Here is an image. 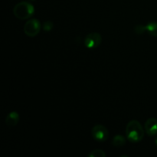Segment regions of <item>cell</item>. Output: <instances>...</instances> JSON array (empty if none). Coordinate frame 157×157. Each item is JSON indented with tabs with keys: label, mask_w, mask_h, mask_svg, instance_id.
<instances>
[{
	"label": "cell",
	"mask_w": 157,
	"mask_h": 157,
	"mask_svg": "<svg viewBox=\"0 0 157 157\" xmlns=\"http://www.w3.org/2000/svg\"><path fill=\"white\" fill-rule=\"evenodd\" d=\"M126 138L121 135H117L112 140V144L116 147H124L126 144Z\"/></svg>",
	"instance_id": "cell-9"
},
{
	"label": "cell",
	"mask_w": 157,
	"mask_h": 157,
	"mask_svg": "<svg viewBox=\"0 0 157 157\" xmlns=\"http://www.w3.org/2000/svg\"><path fill=\"white\" fill-rule=\"evenodd\" d=\"M53 27H54V24L53 22L51 21H44L42 25L43 30L45 31V32H50L51 30H52Z\"/></svg>",
	"instance_id": "cell-11"
},
{
	"label": "cell",
	"mask_w": 157,
	"mask_h": 157,
	"mask_svg": "<svg viewBox=\"0 0 157 157\" xmlns=\"http://www.w3.org/2000/svg\"><path fill=\"white\" fill-rule=\"evenodd\" d=\"M14 15L21 20L28 19L35 13V8L29 2H21L17 3L13 9Z\"/></svg>",
	"instance_id": "cell-2"
},
{
	"label": "cell",
	"mask_w": 157,
	"mask_h": 157,
	"mask_svg": "<svg viewBox=\"0 0 157 157\" xmlns=\"http://www.w3.org/2000/svg\"><path fill=\"white\" fill-rule=\"evenodd\" d=\"M41 29V22L37 18H32L25 22L24 25V32L27 36L33 38L39 34Z\"/></svg>",
	"instance_id": "cell-3"
},
{
	"label": "cell",
	"mask_w": 157,
	"mask_h": 157,
	"mask_svg": "<svg viewBox=\"0 0 157 157\" xmlns=\"http://www.w3.org/2000/svg\"><path fill=\"white\" fill-rule=\"evenodd\" d=\"M92 137L98 142H105L109 138L108 130L104 126L98 124L91 130Z\"/></svg>",
	"instance_id": "cell-4"
},
{
	"label": "cell",
	"mask_w": 157,
	"mask_h": 157,
	"mask_svg": "<svg viewBox=\"0 0 157 157\" xmlns=\"http://www.w3.org/2000/svg\"><path fill=\"white\" fill-rule=\"evenodd\" d=\"M19 122V114L18 112H10L6 117V124L8 127H15Z\"/></svg>",
	"instance_id": "cell-7"
},
{
	"label": "cell",
	"mask_w": 157,
	"mask_h": 157,
	"mask_svg": "<svg viewBox=\"0 0 157 157\" xmlns=\"http://www.w3.org/2000/svg\"><path fill=\"white\" fill-rule=\"evenodd\" d=\"M31 1H35V0H31Z\"/></svg>",
	"instance_id": "cell-14"
},
{
	"label": "cell",
	"mask_w": 157,
	"mask_h": 157,
	"mask_svg": "<svg viewBox=\"0 0 157 157\" xmlns=\"http://www.w3.org/2000/svg\"><path fill=\"white\" fill-rule=\"evenodd\" d=\"M145 129L143 128L140 123L137 121H130L126 127V135L127 138L131 143L140 142L144 137Z\"/></svg>",
	"instance_id": "cell-1"
},
{
	"label": "cell",
	"mask_w": 157,
	"mask_h": 157,
	"mask_svg": "<svg viewBox=\"0 0 157 157\" xmlns=\"http://www.w3.org/2000/svg\"><path fill=\"white\" fill-rule=\"evenodd\" d=\"M155 144H156V146L157 147V137L155 139Z\"/></svg>",
	"instance_id": "cell-13"
},
{
	"label": "cell",
	"mask_w": 157,
	"mask_h": 157,
	"mask_svg": "<svg viewBox=\"0 0 157 157\" xmlns=\"http://www.w3.org/2000/svg\"><path fill=\"white\" fill-rule=\"evenodd\" d=\"M102 42V37L98 32H92L88 34L84 39V45L87 48H96Z\"/></svg>",
	"instance_id": "cell-5"
},
{
	"label": "cell",
	"mask_w": 157,
	"mask_h": 157,
	"mask_svg": "<svg viewBox=\"0 0 157 157\" xmlns=\"http://www.w3.org/2000/svg\"><path fill=\"white\" fill-rule=\"evenodd\" d=\"M89 157H105L106 153L102 150H94L90 152Z\"/></svg>",
	"instance_id": "cell-10"
},
{
	"label": "cell",
	"mask_w": 157,
	"mask_h": 157,
	"mask_svg": "<svg viewBox=\"0 0 157 157\" xmlns=\"http://www.w3.org/2000/svg\"><path fill=\"white\" fill-rule=\"evenodd\" d=\"M146 26V31L151 36L157 37V21H150Z\"/></svg>",
	"instance_id": "cell-8"
},
{
	"label": "cell",
	"mask_w": 157,
	"mask_h": 157,
	"mask_svg": "<svg viewBox=\"0 0 157 157\" xmlns=\"http://www.w3.org/2000/svg\"><path fill=\"white\" fill-rule=\"evenodd\" d=\"M134 32L138 35H143L146 31V26L142 25H137L134 27Z\"/></svg>",
	"instance_id": "cell-12"
},
{
	"label": "cell",
	"mask_w": 157,
	"mask_h": 157,
	"mask_svg": "<svg viewBox=\"0 0 157 157\" xmlns=\"http://www.w3.org/2000/svg\"><path fill=\"white\" fill-rule=\"evenodd\" d=\"M145 132L150 136H154L157 135V119L154 117L149 118L144 125Z\"/></svg>",
	"instance_id": "cell-6"
}]
</instances>
